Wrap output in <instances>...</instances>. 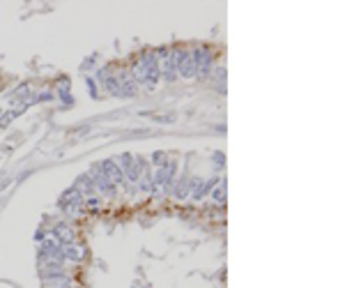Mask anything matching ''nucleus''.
<instances>
[{"label":"nucleus","instance_id":"nucleus-1","mask_svg":"<svg viewBox=\"0 0 345 288\" xmlns=\"http://www.w3.org/2000/svg\"><path fill=\"white\" fill-rule=\"evenodd\" d=\"M172 55H175V65H177L179 76H184V78L196 76V60H193V53L191 51H186V48H175Z\"/></svg>","mask_w":345,"mask_h":288},{"label":"nucleus","instance_id":"nucleus-2","mask_svg":"<svg viewBox=\"0 0 345 288\" xmlns=\"http://www.w3.org/2000/svg\"><path fill=\"white\" fill-rule=\"evenodd\" d=\"M191 53H193V60H196V76L207 78L209 72H212V65H214L212 51H209L207 46H198L196 51H191Z\"/></svg>","mask_w":345,"mask_h":288},{"label":"nucleus","instance_id":"nucleus-3","mask_svg":"<svg viewBox=\"0 0 345 288\" xmlns=\"http://www.w3.org/2000/svg\"><path fill=\"white\" fill-rule=\"evenodd\" d=\"M39 258L42 261H58V263H62L65 261L62 258V245L55 238H46L42 242V247H39Z\"/></svg>","mask_w":345,"mask_h":288},{"label":"nucleus","instance_id":"nucleus-4","mask_svg":"<svg viewBox=\"0 0 345 288\" xmlns=\"http://www.w3.org/2000/svg\"><path fill=\"white\" fill-rule=\"evenodd\" d=\"M175 173H177V162H168L166 166H161L155 173V185L171 189L172 182H175Z\"/></svg>","mask_w":345,"mask_h":288},{"label":"nucleus","instance_id":"nucleus-5","mask_svg":"<svg viewBox=\"0 0 345 288\" xmlns=\"http://www.w3.org/2000/svg\"><path fill=\"white\" fill-rule=\"evenodd\" d=\"M99 171H101L104 175H106V178H108L111 182H113L115 187L125 182V173H122V168H120L118 164H115V159H104V162L99 164Z\"/></svg>","mask_w":345,"mask_h":288},{"label":"nucleus","instance_id":"nucleus-6","mask_svg":"<svg viewBox=\"0 0 345 288\" xmlns=\"http://www.w3.org/2000/svg\"><path fill=\"white\" fill-rule=\"evenodd\" d=\"M90 178H92V182H95V189H101V192L106 194V196H115L118 187L108 180L106 175L101 173V171H99V164H97V166H92V175H90Z\"/></svg>","mask_w":345,"mask_h":288},{"label":"nucleus","instance_id":"nucleus-7","mask_svg":"<svg viewBox=\"0 0 345 288\" xmlns=\"http://www.w3.org/2000/svg\"><path fill=\"white\" fill-rule=\"evenodd\" d=\"M53 238H55V240H58L62 247L74 245V240H76V231H74V228H69L67 224H58V226L53 228Z\"/></svg>","mask_w":345,"mask_h":288},{"label":"nucleus","instance_id":"nucleus-8","mask_svg":"<svg viewBox=\"0 0 345 288\" xmlns=\"http://www.w3.org/2000/svg\"><path fill=\"white\" fill-rule=\"evenodd\" d=\"M62 258H65V261H74V263H78V261H83L85 258V247H81V245L62 247Z\"/></svg>","mask_w":345,"mask_h":288},{"label":"nucleus","instance_id":"nucleus-9","mask_svg":"<svg viewBox=\"0 0 345 288\" xmlns=\"http://www.w3.org/2000/svg\"><path fill=\"white\" fill-rule=\"evenodd\" d=\"M189 194L196 198V201H200L202 196H207V194H205V180H202V178H196V175L189 178Z\"/></svg>","mask_w":345,"mask_h":288},{"label":"nucleus","instance_id":"nucleus-10","mask_svg":"<svg viewBox=\"0 0 345 288\" xmlns=\"http://www.w3.org/2000/svg\"><path fill=\"white\" fill-rule=\"evenodd\" d=\"M78 194H95V182L90 175H81L76 180V187H74Z\"/></svg>","mask_w":345,"mask_h":288},{"label":"nucleus","instance_id":"nucleus-11","mask_svg":"<svg viewBox=\"0 0 345 288\" xmlns=\"http://www.w3.org/2000/svg\"><path fill=\"white\" fill-rule=\"evenodd\" d=\"M118 95H120V97H131V95H136V81H134V78H125V81H120Z\"/></svg>","mask_w":345,"mask_h":288},{"label":"nucleus","instance_id":"nucleus-12","mask_svg":"<svg viewBox=\"0 0 345 288\" xmlns=\"http://www.w3.org/2000/svg\"><path fill=\"white\" fill-rule=\"evenodd\" d=\"M209 194H212V198H214L216 203H226V180L216 182V187Z\"/></svg>","mask_w":345,"mask_h":288},{"label":"nucleus","instance_id":"nucleus-13","mask_svg":"<svg viewBox=\"0 0 345 288\" xmlns=\"http://www.w3.org/2000/svg\"><path fill=\"white\" fill-rule=\"evenodd\" d=\"M69 286H72V279L67 275L55 277V279H48L46 282V288H69Z\"/></svg>","mask_w":345,"mask_h":288},{"label":"nucleus","instance_id":"nucleus-14","mask_svg":"<svg viewBox=\"0 0 345 288\" xmlns=\"http://www.w3.org/2000/svg\"><path fill=\"white\" fill-rule=\"evenodd\" d=\"M104 85H106V90L111 92V95H118V90H120V78L118 76H106V78H104Z\"/></svg>","mask_w":345,"mask_h":288},{"label":"nucleus","instance_id":"nucleus-15","mask_svg":"<svg viewBox=\"0 0 345 288\" xmlns=\"http://www.w3.org/2000/svg\"><path fill=\"white\" fill-rule=\"evenodd\" d=\"M186 194H189V178H182V180L175 185V196L179 198H184Z\"/></svg>","mask_w":345,"mask_h":288},{"label":"nucleus","instance_id":"nucleus-16","mask_svg":"<svg viewBox=\"0 0 345 288\" xmlns=\"http://www.w3.org/2000/svg\"><path fill=\"white\" fill-rule=\"evenodd\" d=\"M152 164H157V166H166V164H168V155H166V152H164V150H157L155 152V155H152Z\"/></svg>","mask_w":345,"mask_h":288},{"label":"nucleus","instance_id":"nucleus-17","mask_svg":"<svg viewBox=\"0 0 345 288\" xmlns=\"http://www.w3.org/2000/svg\"><path fill=\"white\" fill-rule=\"evenodd\" d=\"M18 113H21V111H18V108H14V111H9V113L0 115V127H7V125H9V122L14 120V118H16Z\"/></svg>","mask_w":345,"mask_h":288},{"label":"nucleus","instance_id":"nucleus-18","mask_svg":"<svg viewBox=\"0 0 345 288\" xmlns=\"http://www.w3.org/2000/svg\"><path fill=\"white\" fill-rule=\"evenodd\" d=\"M212 164H214L216 168L223 166V164H226V157H223V152H214V157H212Z\"/></svg>","mask_w":345,"mask_h":288},{"label":"nucleus","instance_id":"nucleus-19","mask_svg":"<svg viewBox=\"0 0 345 288\" xmlns=\"http://www.w3.org/2000/svg\"><path fill=\"white\" fill-rule=\"evenodd\" d=\"M85 205H88L90 210H99V198H95V196H90L88 201H85Z\"/></svg>","mask_w":345,"mask_h":288},{"label":"nucleus","instance_id":"nucleus-20","mask_svg":"<svg viewBox=\"0 0 345 288\" xmlns=\"http://www.w3.org/2000/svg\"><path fill=\"white\" fill-rule=\"evenodd\" d=\"M88 90H90V97H97V88H95V78H88Z\"/></svg>","mask_w":345,"mask_h":288},{"label":"nucleus","instance_id":"nucleus-21","mask_svg":"<svg viewBox=\"0 0 345 288\" xmlns=\"http://www.w3.org/2000/svg\"><path fill=\"white\" fill-rule=\"evenodd\" d=\"M46 238H48V233H46V231H42V228H39V231L35 233V240H37V242H44Z\"/></svg>","mask_w":345,"mask_h":288}]
</instances>
